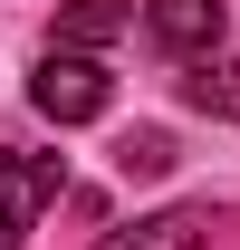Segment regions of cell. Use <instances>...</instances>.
<instances>
[{"instance_id": "1", "label": "cell", "mask_w": 240, "mask_h": 250, "mask_svg": "<svg viewBox=\"0 0 240 250\" xmlns=\"http://www.w3.org/2000/svg\"><path fill=\"white\" fill-rule=\"evenodd\" d=\"M29 96H39V116H58V125H87V116H106L116 77H106V67H96L87 48H58V58H39Z\"/></svg>"}, {"instance_id": "2", "label": "cell", "mask_w": 240, "mask_h": 250, "mask_svg": "<svg viewBox=\"0 0 240 250\" xmlns=\"http://www.w3.org/2000/svg\"><path fill=\"white\" fill-rule=\"evenodd\" d=\"M58 192V154H0V250L29 241L39 202Z\"/></svg>"}, {"instance_id": "3", "label": "cell", "mask_w": 240, "mask_h": 250, "mask_svg": "<svg viewBox=\"0 0 240 250\" xmlns=\"http://www.w3.org/2000/svg\"><path fill=\"white\" fill-rule=\"evenodd\" d=\"M144 29H154V48H173V58H211L221 29H231V10H221V0H144Z\"/></svg>"}, {"instance_id": "4", "label": "cell", "mask_w": 240, "mask_h": 250, "mask_svg": "<svg viewBox=\"0 0 240 250\" xmlns=\"http://www.w3.org/2000/svg\"><path fill=\"white\" fill-rule=\"evenodd\" d=\"M106 250H202V212L182 202V212H154L135 231H106Z\"/></svg>"}, {"instance_id": "5", "label": "cell", "mask_w": 240, "mask_h": 250, "mask_svg": "<svg viewBox=\"0 0 240 250\" xmlns=\"http://www.w3.org/2000/svg\"><path fill=\"white\" fill-rule=\"evenodd\" d=\"M182 96H192L202 116L240 125V58H192V77H182Z\"/></svg>"}, {"instance_id": "6", "label": "cell", "mask_w": 240, "mask_h": 250, "mask_svg": "<svg viewBox=\"0 0 240 250\" xmlns=\"http://www.w3.org/2000/svg\"><path fill=\"white\" fill-rule=\"evenodd\" d=\"M125 20H135V0H67V10H58V39H67V48H106Z\"/></svg>"}, {"instance_id": "7", "label": "cell", "mask_w": 240, "mask_h": 250, "mask_svg": "<svg viewBox=\"0 0 240 250\" xmlns=\"http://www.w3.org/2000/svg\"><path fill=\"white\" fill-rule=\"evenodd\" d=\"M116 173L125 183H163V173H173V135H163V125H135L116 145Z\"/></svg>"}]
</instances>
